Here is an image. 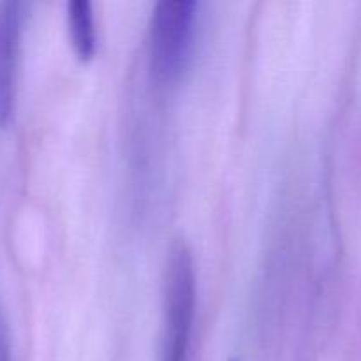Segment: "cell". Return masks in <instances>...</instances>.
<instances>
[{
	"mask_svg": "<svg viewBox=\"0 0 361 361\" xmlns=\"http://www.w3.org/2000/svg\"><path fill=\"white\" fill-rule=\"evenodd\" d=\"M197 4L161 0L150 20V71L157 83L169 85L182 74L190 51Z\"/></svg>",
	"mask_w": 361,
	"mask_h": 361,
	"instance_id": "obj_1",
	"label": "cell"
},
{
	"mask_svg": "<svg viewBox=\"0 0 361 361\" xmlns=\"http://www.w3.org/2000/svg\"><path fill=\"white\" fill-rule=\"evenodd\" d=\"M23 4L0 2V127L14 115Z\"/></svg>",
	"mask_w": 361,
	"mask_h": 361,
	"instance_id": "obj_2",
	"label": "cell"
},
{
	"mask_svg": "<svg viewBox=\"0 0 361 361\" xmlns=\"http://www.w3.org/2000/svg\"><path fill=\"white\" fill-rule=\"evenodd\" d=\"M196 303L185 296H173L164 302L161 361H187Z\"/></svg>",
	"mask_w": 361,
	"mask_h": 361,
	"instance_id": "obj_3",
	"label": "cell"
},
{
	"mask_svg": "<svg viewBox=\"0 0 361 361\" xmlns=\"http://www.w3.org/2000/svg\"><path fill=\"white\" fill-rule=\"evenodd\" d=\"M67 25L78 59L90 60L95 55V44H97L92 4L87 0H71L67 4Z\"/></svg>",
	"mask_w": 361,
	"mask_h": 361,
	"instance_id": "obj_4",
	"label": "cell"
},
{
	"mask_svg": "<svg viewBox=\"0 0 361 361\" xmlns=\"http://www.w3.org/2000/svg\"><path fill=\"white\" fill-rule=\"evenodd\" d=\"M0 361H11L9 334H7V324L2 312H0Z\"/></svg>",
	"mask_w": 361,
	"mask_h": 361,
	"instance_id": "obj_5",
	"label": "cell"
},
{
	"mask_svg": "<svg viewBox=\"0 0 361 361\" xmlns=\"http://www.w3.org/2000/svg\"><path fill=\"white\" fill-rule=\"evenodd\" d=\"M229 361H242V360H240V358H231Z\"/></svg>",
	"mask_w": 361,
	"mask_h": 361,
	"instance_id": "obj_6",
	"label": "cell"
}]
</instances>
